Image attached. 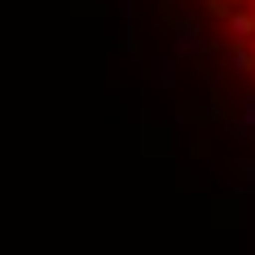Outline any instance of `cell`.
<instances>
[{
  "label": "cell",
  "mask_w": 255,
  "mask_h": 255,
  "mask_svg": "<svg viewBox=\"0 0 255 255\" xmlns=\"http://www.w3.org/2000/svg\"><path fill=\"white\" fill-rule=\"evenodd\" d=\"M233 35H255V13H229Z\"/></svg>",
  "instance_id": "obj_1"
},
{
  "label": "cell",
  "mask_w": 255,
  "mask_h": 255,
  "mask_svg": "<svg viewBox=\"0 0 255 255\" xmlns=\"http://www.w3.org/2000/svg\"><path fill=\"white\" fill-rule=\"evenodd\" d=\"M180 44H189V49H198V35H194V26H180Z\"/></svg>",
  "instance_id": "obj_2"
},
{
  "label": "cell",
  "mask_w": 255,
  "mask_h": 255,
  "mask_svg": "<svg viewBox=\"0 0 255 255\" xmlns=\"http://www.w3.org/2000/svg\"><path fill=\"white\" fill-rule=\"evenodd\" d=\"M251 62H255L251 53H242V49H233V66H242V71H247V66H251Z\"/></svg>",
  "instance_id": "obj_3"
},
{
  "label": "cell",
  "mask_w": 255,
  "mask_h": 255,
  "mask_svg": "<svg viewBox=\"0 0 255 255\" xmlns=\"http://www.w3.org/2000/svg\"><path fill=\"white\" fill-rule=\"evenodd\" d=\"M251 57H255V35H251Z\"/></svg>",
  "instance_id": "obj_4"
}]
</instances>
